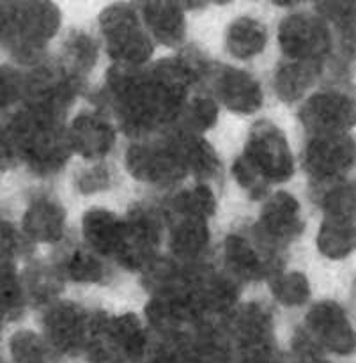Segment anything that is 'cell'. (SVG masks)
Masks as SVG:
<instances>
[{"label": "cell", "instance_id": "cell-1", "mask_svg": "<svg viewBox=\"0 0 356 363\" xmlns=\"http://www.w3.org/2000/svg\"><path fill=\"white\" fill-rule=\"evenodd\" d=\"M109 55L119 66L135 67L148 62L152 43L145 34L137 13L128 6H110L99 16Z\"/></svg>", "mask_w": 356, "mask_h": 363}, {"label": "cell", "instance_id": "cell-2", "mask_svg": "<svg viewBox=\"0 0 356 363\" xmlns=\"http://www.w3.org/2000/svg\"><path fill=\"white\" fill-rule=\"evenodd\" d=\"M60 27V9L52 2H18L9 45L20 60L35 59Z\"/></svg>", "mask_w": 356, "mask_h": 363}, {"label": "cell", "instance_id": "cell-3", "mask_svg": "<svg viewBox=\"0 0 356 363\" xmlns=\"http://www.w3.org/2000/svg\"><path fill=\"white\" fill-rule=\"evenodd\" d=\"M269 183H284L294 174V158L289 142L280 128L269 121H259L250 131L243 152Z\"/></svg>", "mask_w": 356, "mask_h": 363}, {"label": "cell", "instance_id": "cell-4", "mask_svg": "<svg viewBox=\"0 0 356 363\" xmlns=\"http://www.w3.org/2000/svg\"><path fill=\"white\" fill-rule=\"evenodd\" d=\"M282 52L296 62H321L332 48V35L323 18L312 14H291L279 27Z\"/></svg>", "mask_w": 356, "mask_h": 363}, {"label": "cell", "instance_id": "cell-5", "mask_svg": "<svg viewBox=\"0 0 356 363\" xmlns=\"http://www.w3.org/2000/svg\"><path fill=\"white\" fill-rule=\"evenodd\" d=\"M126 169L135 179L152 184H174L188 172L174 140L131 145L126 152Z\"/></svg>", "mask_w": 356, "mask_h": 363}, {"label": "cell", "instance_id": "cell-6", "mask_svg": "<svg viewBox=\"0 0 356 363\" xmlns=\"http://www.w3.org/2000/svg\"><path fill=\"white\" fill-rule=\"evenodd\" d=\"M300 121L314 137L344 135L355 124V103L343 92H318L300 108Z\"/></svg>", "mask_w": 356, "mask_h": 363}, {"label": "cell", "instance_id": "cell-7", "mask_svg": "<svg viewBox=\"0 0 356 363\" xmlns=\"http://www.w3.org/2000/svg\"><path fill=\"white\" fill-rule=\"evenodd\" d=\"M308 337L321 350L335 354H351L355 351V332L346 311L335 301H321L307 314Z\"/></svg>", "mask_w": 356, "mask_h": 363}, {"label": "cell", "instance_id": "cell-8", "mask_svg": "<svg viewBox=\"0 0 356 363\" xmlns=\"http://www.w3.org/2000/svg\"><path fill=\"white\" fill-rule=\"evenodd\" d=\"M355 142L347 133L314 137L305 152V169L319 181L343 176L353 167Z\"/></svg>", "mask_w": 356, "mask_h": 363}, {"label": "cell", "instance_id": "cell-9", "mask_svg": "<svg viewBox=\"0 0 356 363\" xmlns=\"http://www.w3.org/2000/svg\"><path fill=\"white\" fill-rule=\"evenodd\" d=\"M48 339L64 353H78L91 342V323L78 305L64 301L50 308L45 318Z\"/></svg>", "mask_w": 356, "mask_h": 363}, {"label": "cell", "instance_id": "cell-10", "mask_svg": "<svg viewBox=\"0 0 356 363\" xmlns=\"http://www.w3.org/2000/svg\"><path fill=\"white\" fill-rule=\"evenodd\" d=\"M160 243V225L148 211H137L124 222V240L116 259L128 269L145 268L152 262Z\"/></svg>", "mask_w": 356, "mask_h": 363}, {"label": "cell", "instance_id": "cell-11", "mask_svg": "<svg viewBox=\"0 0 356 363\" xmlns=\"http://www.w3.org/2000/svg\"><path fill=\"white\" fill-rule=\"evenodd\" d=\"M71 151H77L85 160H101L116 144V130L109 121L92 112L74 117L69 131Z\"/></svg>", "mask_w": 356, "mask_h": 363}, {"label": "cell", "instance_id": "cell-12", "mask_svg": "<svg viewBox=\"0 0 356 363\" xmlns=\"http://www.w3.org/2000/svg\"><path fill=\"white\" fill-rule=\"evenodd\" d=\"M261 230L272 241L289 243L304 230L300 202L287 191H277L261 213Z\"/></svg>", "mask_w": 356, "mask_h": 363}, {"label": "cell", "instance_id": "cell-13", "mask_svg": "<svg viewBox=\"0 0 356 363\" xmlns=\"http://www.w3.org/2000/svg\"><path fill=\"white\" fill-rule=\"evenodd\" d=\"M218 94L229 110L236 113H254L262 105L261 84L250 73L236 67H223L218 74Z\"/></svg>", "mask_w": 356, "mask_h": 363}, {"label": "cell", "instance_id": "cell-14", "mask_svg": "<svg viewBox=\"0 0 356 363\" xmlns=\"http://www.w3.org/2000/svg\"><path fill=\"white\" fill-rule=\"evenodd\" d=\"M85 241L98 254L116 257L124 240V222L106 209H91L82 222Z\"/></svg>", "mask_w": 356, "mask_h": 363}, {"label": "cell", "instance_id": "cell-15", "mask_svg": "<svg viewBox=\"0 0 356 363\" xmlns=\"http://www.w3.org/2000/svg\"><path fill=\"white\" fill-rule=\"evenodd\" d=\"M66 213L59 202L39 199L23 215V233L38 243H55L62 238Z\"/></svg>", "mask_w": 356, "mask_h": 363}, {"label": "cell", "instance_id": "cell-16", "mask_svg": "<svg viewBox=\"0 0 356 363\" xmlns=\"http://www.w3.org/2000/svg\"><path fill=\"white\" fill-rule=\"evenodd\" d=\"M144 21L156 39L165 46L183 43L187 34L183 7L177 2H148L144 6Z\"/></svg>", "mask_w": 356, "mask_h": 363}, {"label": "cell", "instance_id": "cell-17", "mask_svg": "<svg viewBox=\"0 0 356 363\" xmlns=\"http://www.w3.org/2000/svg\"><path fill=\"white\" fill-rule=\"evenodd\" d=\"M355 216L325 215L318 236V248L325 257L339 261L355 250Z\"/></svg>", "mask_w": 356, "mask_h": 363}, {"label": "cell", "instance_id": "cell-18", "mask_svg": "<svg viewBox=\"0 0 356 363\" xmlns=\"http://www.w3.org/2000/svg\"><path fill=\"white\" fill-rule=\"evenodd\" d=\"M209 241V229L206 218L190 215H177L170 230V248L181 261H194Z\"/></svg>", "mask_w": 356, "mask_h": 363}, {"label": "cell", "instance_id": "cell-19", "mask_svg": "<svg viewBox=\"0 0 356 363\" xmlns=\"http://www.w3.org/2000/svg\"><path fill=\"white\" fill-rule=\"evenodd\" d=\"M321 62H287L277 71L275 91L284 103H296L316 84Z\"/></svg>", "mask_w": 356, "mask_h": 363}, {"label": "cell", "instance_id": "cell-20", "mask_svg": "<svg viewBox=\"0 0 356 363\" xmlns=\"http://www.w3.org/2000/svg\"><path fill=\"white\" fill-rule=\"evenodd\" d=\"M179 151L187 170H191L199 177H213L220 172V160L215 149L202 137L194 133H181L172 138Z\"/></svg>", "mask_w": 356, "mask_h": 363}, {"label": "cell", "instance_id": "cell-21", "mask_svg": "<svg viewBox=\"0 0 356 363\" xmlns=\"http://www.w3.org/2000/svg\"><path fill=\"white\" fill-rule=\"evenodd\" d=\"M226 262L227 268L243 280H259L269 275V268L261 255L245 238L230 234L226 240Z\"/></svg>", "mask_w": 356, "mask_h": 363}, {"label": "cell", "instance_id": "cell-22", "mask_svg": "<svg viewBox=\"0 0 356 363\" xmlns=\"http://www.w3.org/2000/svg\"><path fill=\"white\" fill-rule=\"evenodd\" d=\"M268 41L266 27L254 18H238L227 30V50L236 59H252L265 50Z\"/></svg>", "mask_w": 356, "mask_h": 363}, {"label": "cell", "instance_id": "cell-23", "mask_svg": "<svg viewBox=\"0 0 356 363\" xmlns=\"http://www.w3.org/2000/svg\"><path fill=\"white\" fill-rule=\"evenodd\" d=\"M269 287L273 296L286 307H300L311 298V284L300 272L272 273Z\"/></svg>", "mask_w": 356, "mask_h": 363}, {"label": "cell", "instance_id": "cell-24", "mask_svg": "<svg viewBox=\"0 0 356 363\" xmlns=\"http://www.w3.org/2000/svg\"><path fill=\"white\" fill-rule=\"evenodd\" d=\"M215 194L206 184H201V186L194 188V190L181 191L172 201V211L176 215H190L208 220L209 216L215 215Z\"/></svg>", "mask_w": 356, "mask_h": 363}, {"label": "cell", "instance_id": "cell-25", "mask_svg": "<svg viewBox=\"0 0 356 363\" xmlns=\"http://www.w3.org/2000/svg\"><path fill=\"white\" fill-rule=\"evenodd\" d=\"M11 357L16 363H46L48 347L45 340L34 332L20 330L11 337Z\"/></svg>", "mask_w": 356, "mask_h": 363}, {"label": "cell", "instance_id": "cell-26", "mask_svg": "<svg viewBox=\"0 0 356 363\" xmlns=\"http://www.w3.org/2000/svg\"><path fill=\"white\" fill-rule=\"evenodd\" d=\"M66 275L73 282L80 284H94L101 282L105 277V266L101 264L96 255L87 250H77L66 262Z\"/></svg>", "mask_w": 356, "mask_h": 363}, {"label": "cell", "instance_id": "cell-27", "mask_svg": "<svg viewBox=\"0 0 356 363\" xmlns=\"http://www.w3.org/2000/svg\"><path fill=\"white\" fill-rule=\"evenodd\" d=\"M233 174L234 177H236L238 184H240L252 199L265 197L269 184H272L265 176H262L261 170H259L245 155H241L240 158L236 160V163H234L233 167Z\"/></svg>", "mask_w": 356, "mask_h": 363}, {"label": "cell", "instance_id": "cell-28", "mask_svg": "<svg viewBox=\"0 0 356 363\" xmlns=\"http://www.w3.org/2000/svg\"><path fill=\"white\" fill-rule=\"evenodd\" d=\"M98 55L94 41L85 34H77L66 45V59L73 73H85L92 67Z\"/></svg>", "mask_w": 356, "mask_h": 363}, {"label": "cell", "instance_id": "cell-29", "mask_svg": "<svg viewBox=\"0 0 356 363\" xmlns=\"http://www.w3.org/2000/svg\"><path fill=\"white\" fill-rule=\"evenodd\" d=\"M184 117H187L184 123L188 126V133H202V131L209 130L216 123L218 106H216V103L213 99L197 98L190 103Z\"/></svg>", "mask_w": 356, "mask_h": 363}, {"label": "cell", "instance_id": "cell-30", "mask_svg": "<svg viewBox=\"0 0 356 363\" xmlns=\"http://www.w3.org/2000/svg\"><path fill=\"white\" fill-rule=\"evenodd\" d=\"M21 287L13 266L9 262L0 264V315L14 312L21 307Z\"/></svg>", "mask_w": 356, "mask_h": 363}, {"label": "cell", "instance_id": "cell-31", "mask_svg": "<svg viewBox=\"0 0 356 363\" xmlns=\"http://www.w3.org/2000/svg\"><path fill=\"white\" fill-rule=\"evenodd\" d=\"M356 199L353 184H339L332 190L326 191L323 197V209L325 215H340V216H355Z\"/></svg>", "mask_w": 356, "mask_h": 363}, {"label": "cell", "instance_id": "cell-32", "mask_svg": "<svg viewBox=\"0 0 356 363\" xmlns=\"http://www.w3.org/2000/svg\"><path fill=\"white\" fill-rule=\"evenodd\" d=\"M25 89H27V78L9 66L0 67V110L25 96Z\"/></svg>", "mask_w": 356, "mask_h": 363}, {"label": "cell", "instance_id": "cell-33", "mask_svg": "<svg viewBox=\"0 0 356 363\" xmlns=\"http://www.w3.org/2000/svg\"><path fill=\"white\" fill-rule=\"evenodd\" d=\"M318 11L325 21H335L346 35H353L355 4L353 2H319Z\"/></svg>", "mask_w": 356, "mask_h": 363}, {"label": "cell", "instance_id": "cell-34", "mask_svg": "<svg viewBox=\"0 0 356 363\" xmlns=\"http://www.w3.org/2000/svg\"><path fill=\"white\" fill-rule=\"evenodd\" d=\"M110 184V172L105 165H96L85 170L80 177H78V188L84 194H92V191L105 190Z\"/></svg>", "mask_w": 356, "mask_h": 363}, {"label": "cell", "instance_id": "cell-35", "mask_svg": "<svg viewBox=\"0 0 356 363\" xmlns=\"http://www.w3.org/2000/svg\"><path fill=\"white\" fill-rule=\"evenodd\" d=\"M16 245L18 240L13 227L7 222H4V220H0V264L2 262H9L7 259L14 254V250L18 248Z\"/></svg>", "mask_w": 356, "mask_h": 363}, {"label": "cell", "instance_id": "cell-36", "mask_svg": "<svg viewBox=\"0 0 356 363\" xmlns=\"http://www.w3.org/2000/svg\"><path fill=\"white\" fill-rule=\"evenodd\" d=\"M16 11L18 2H0V43L9 41Z\"/></svg>", "mask_w": 356, "mask_h": 363}]
</instances>
